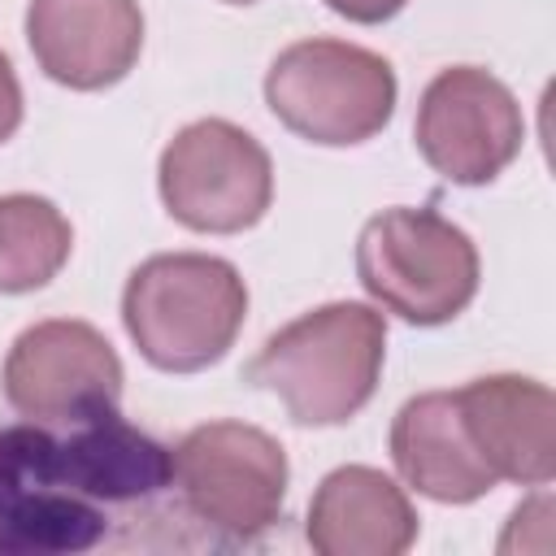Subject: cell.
Here are the masks:
<instances>
[{
	"mask_svg": "<svg viewBox=\"0 0 556 556\" xmlns=\"http://www.w3.org/2000/svg\"><path fill=\"white\" fill-rule=\"evenodd\" d=\"M387 317L356 300L321 304L278 334L248 365V382L278 395L295 426H343L378 391Z\"/></svg>",
	"mask_w": 556,
	"mask_h": 556,
	"instance_id": "cell-1",
	"label": "cell"
},
{
	"mask_svg": "<svg viewBox=\"0 0 556 556\" xmlns=\"http://www.w3.org/2000/svg\"><path fill=\"white\" fill-rule=\"evenodd\" d=\"M248 317L239 269L208 252H161L130 269L122 291V326L139 356L165 374L217 365Z\"/></svg>",
	"mask_w": 556,
	"mask_h": 556,
	"instance_id": "cell-2",
	"label": "cell"
},
{
	"mask_svg": "<svg viewBox=\"0 0 556 556\" xmlns=\"http://www.w3.org/2000/svg\"><path fill=\"white\" fill-rule=\"evenodd\" d=\"M356 278L374 304L408 326H443L478 295L473 239L434 208H382L356 239Z\"/></svg>",
	"mask_w": 556,
	"mask_h": 556,
	"instance_id": "cell-3",
	"label": "cell"
},
{
	"mask_svg": "<svg viewBox=\"0 0 556 556\" xmlns=\"http://www.w3.org/2000/svg\"><path fill=\"white\" fill-rule=\"evenodd\" d=\"M395 70L348 39H300L265 70L269 113L321 148H356L395 113Z\"/></svg>",
	"mask_w": 556,
	"mask_h": 556,
	"instance_id": "cell-4",
	"label": "cell"
},
{
	"mask_svg": "<svg viewBox=\"0 0 556 556\" xmlns=\"http://www.w3.org/2000/svg\"><path fill=\"white\" fill-rule=\"evenodd\" d=\"M156 187L178 226L200 235H239L269 213L274 165L243 126L200 117L165 143Z\"/></svg>",
	"mask_w": 556,
	"mask_h": 556,
	"instance_id": "cell-5",
	"label": "cell"
},
{
	"mask_svg": "<svg viewBox=\"0 0 556 556\" xmlns=\"http://www.w3.org/2000/svg\"><path fill=\"white\" fill-rule=\"evenodd\" d=\"M174 478L204 526L230 539H256L282 517L287 452L248 421H208L174 447Z\"/></svg>",
	"mask_w": 556,
	"mask_h": 556,
	"instance_id": "cell-6",
	"label": "cell"
},
{
	"mask_svg": "<svg viewBox=\"0 0 556 556\" xmlns=\"http://www.w3.org/2000/svg\"><path fill=\"white\" fill-rule=\"evenodd\" d=\"M417 152L456 187L495 182L526 143L517 96L478 65H452L430 78L413 122Z\"/></svg>",
	"mask_w": 556,
	"mask_h": 556,
	"instance_id": "cell-7",
	"label": "cell"
},
{
	"mask_svg": "<svg viewBox=\"0 0 556 556\" xmlns=\"http://www.w3.org/2000/svg\"><path fill=\"white\" fill-rule=\"evenodd\" d=\"M122 361L113 343L74 317L35 321L4 356V400L26 421H87L122 400Z\"/></svg>",
	"mask_w": 556,
	"mask_h": 556,
	"instance_id": "cell-8",
	"label": "cell"
},
{
	"mask_svg": "<svg viewBox=\"0 0 556 556\" xmlns=\"http://www.w3.org/2000/svg\"><path fill=\"white\" fill-rule=\"evenodd\" d=\"M26 43L52 83L104 91L135 70L143 52V13L135 0H30Z\"/></svg>",
	"mask_w": 556,
	"mask_h": 556,
	"instance_id": "cell-9",
	"label": "cell"
},
{
	"mask_svg": "<svg viewBox=\"0 0 556 556\" xmlns=\"http://www.w3.org/2000/svg\"><path fill=\"white\" fill-rule=\"evenodd\" d=\"M473 452L495 482L547 486L556 473V400L521 374L473 378L456 391Z\"/></svg>",
	"mask_w": 556,
	"mask_h": 556,
	"instance_id": "cell-10",
	"label": "cell"
},
{
	"mask_svg": "<svg viewBox=\"0 0 556 556\" xmlns=\"http://www.w3.org/2000/svg\"><path fill=\"white\" fill-rule=\"evenodd\" d=\"M304 534L321 556H400L417 539V513L391 473L343 465L321 478Z\"/></svg>",
	"mask_w": 556,
	"mask_h": 556,
	"instance_id": "cell-11",
	"label": "cell"
},
{
	"mask_svg": "<svg viewBox=\"0 0 556 556\" xmlns=\"http://www.w3.org/2000/svg\"><path fill=\"white\" fill-rule=\"evenodd\" d=\"M391 460L400 478L434 504H473L495 486L491 469L473 452V439L460 421L456 391L413 395L395 413Z\"/></svg>",
	"mask_w": 556,
	"mask_h": 556,
	"instance_id": "cell-12",
	"label": "cell"
},
{
	"mask_svg": "<svg viewBox=\"0 0 556 556\" xmlns=\"http://www.w3.org/2000/svg\"><path fill=\"white\" fill-rule=\"evenodd\" d=\"M61 482L104 504L148 500L174 482V447L156 443L109 408L78 421V430L61 439Z\"/></svg>",
	"mask_w": 556,
	"mask_h": 556,
	"instance_id": "cell-13",
	"label": "cell"
},
{
	"mask_svg": "<svg viewBox=\"0 0 556 556\" xmlns=\"http://www.w3.org/2000/svg\"><path fill=\"white\" fill-rule=\"evenodd\" d=\"M104 530V513L70 486H35L0 500V556L87 552Z\"/></svg>",
	"mask_w": 556,
	"mask_h": 556,
	"instance_id": "cell-14",
	"label": "cell"
},
{
	"mask_svg": "<svg viewBox=\"0 0 556 556\" xmlns=\"http://www.w3.org/2000/svg\"><path fill=\"white\" fill-rule=\"evenodd\" d=\"M74 252L65 213L30 191L0 195V295L48 287Z\"/></svg>",
	"mask_w": 556,
	"mask_h": 556,
	"instance_id": "cell-15",
	"label": "cell"
},
{
	"mask_svg": "<svg viewBox=\"0 0 556 556\" xmlns=\"http://www.w3.org/2000/svg\"><path fill=\"white\" fill-rule=\"evenodd\" d=\"M17 126H22V83L13 74V61L0 52V143H9Z\"/></svg>",
	"mask_w": 556,
	"mask_h": 556,
	"instance_id": "cell-16",
	"label": "cell"
},
{
	"mask_svg": "<svg viewBox=\"0 0 556 556\" xmlns=\"http://www.w3.org/2000/svg\"><path fill=\"white\" fill-rule=\"evenodd\" d=\"M408 0H326L330 13L348 17V22H361V26H378V22H391Z\"/></svg>",
	"mask_w": 556,
	"mask_h": 556,
	"instance_id": "cell-17",
	"label": "cell"
},
{
	"mask_svg": "<svg viewBox=\"0 0 556 556\" xmlns=\"http://www.w3.org/2000/svg\"><path fill=\"white\" fill-rule=\"evenodd\" d=\"M222 4H256V0H222Z\"/></svg>",
	"mask_w": 556,
	"mask_h": 556,
	"instance_id": "cell-18",
	"label": "cell"
}]
</instances>
